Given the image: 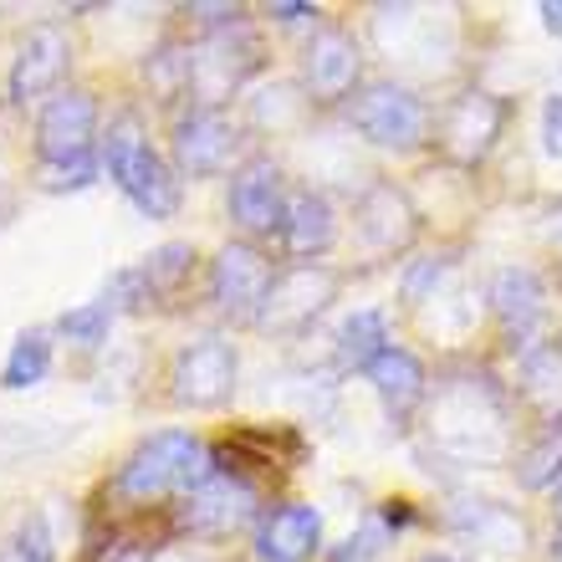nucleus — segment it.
<instances>
[{"mask_svg":"<svg viewBox=\"0 0 562 562\" xmlns=\"http://www.w3.org/2000/svg\"><path fill=\"white\" fill-rule=\"evenodd\" d=\"M429 440L465 465H491L506 456V404L491 379H450L429 400Z\"/></svg>","mask_w":562,"mask_h":562,"instance_id":"nucleus-1","label":"nucleus"},{"mask_svg":"<svg viewBox=\"0 0 562 562\" xmlns=\"http://www.w3.org/2000/svg\"><path fill=\"white\" fill-rule=\"evenodd\" d=\"M215 475H221V465H215V456L205 450L200 435H190V429H159V435H148L134 456L119 465L113 491H119L123 502H164V496H194Z\"/></svg>","mask_w":562,"mask_h":562,"instance_id":"nucleus-2","label":"nucleus"},{"mask_svg":"<svg viewBox=\"0 0 562 562\" xmlns=\"http://www.w3.org/2000/svg\"><path fill=\"white\" fill-rule=\"evenodd\" d=\"M103 169L108 179L119 184L148 221H175L179 215V200H184V184H179V169L164 154H154L138 128L134 113H119L108 123V138H103Z\"/></svg>","mask_w":562,"mask_h":562,"instance_id":"nucleus-3","label":"nucleus"},{"mask_svg":"<svg viewBox=\"0 0 562 562\" xmlns=\"http://www.w3.org/2000/svg\"><path fill=\"white\" fill-rule=\"evenodd\" d=\"M342 277L323 261H296V267L277 271L267 302L256 307L251 323L267 333V338H302L317 317H323L333 302H338Z\"/></svg>","mask_w":562,"mask_h":562,"instance_id":"nucleus-4","label":"nucleus"},{"mask_svg":"<svg viewBox=\"0 0 562 562\" xmlns=\"http://www.w3.org/2000/svg\"><path fill=\"white\" fill-rule=\"evenodd\" d=\"M348 123L379 148H419L429 134V108L404 82H369L353 92Z\"/></svg>","mask_w":562,"mask_h":562,"instance_id":"nucleus-5","label":"nucleus"},{"mask_svg":"<svg viewBox=\"0 0 562 562\" xmlns=\"http://www.w3.org/2000/svg\"><path fill=\"white\" fill-rule=\"evenodd\" d=\"M236 342L225 338H200L190 348H179L175 369H169V394L179 409H221L236 394Z\"/></svg>","mask_w":562,"mask_h":562,"instance_id":"nucleus-6","label":"nucleus"},{"mask_svg":"<svg viewBox=\"0 0 562 562\" xmlns=\"http://www.w3.org/2000/svg\"><path fill=\"white\" fill-rule=\"evenodd\" d=\"M256 42L246 36V21L225 31H210L205 42L190 52V92L200 108H221L231 92L246 88V77L256 72Z\"/></svg>","mask_w":562,"mask_h":562,"instance_id":"nucleus-7","label":"nucleus"},{"mask_svg":"<svg viewBox=\"0 0 562 562\" xmlns=\"http://www.w3.org/2000/svg\"><path fill=\"white\" fill-rule=\"evenodd\" d=\"M98 138V98L88 88H61L52 92L36 113V159L61 164V159H82L92 154Z\"/></svg>","mask_w":562,"mask_h":562,"instance_id":"nucleus-8","label":"nucleus"},{"mask_svg":"<svg viewBox=\"0 0 562 562\" xmlns=\"http://www.w3.org/2000/svg\"><path fill=\"white\" fill-rule=\"evenodd\" d=\"M286 179H281V164L256 154L231 175V221L246 231V236H281L286 225Z\"/></svg>","mask_w":562,"mask_h":562,"instance_id":"nucleus-9","label":"nucleus"},{"mask_svg":"<svg viewBox=\"0 0 562 562\" xmlns=\"http://www.w3.org/2000/svg\"><path fill=\"white\" fill-rule=\"evenodd\" d=\"M363 77V46L348 26H317L302 52V92L307 103H338Z\"/></svg>","mask_w":562,"mask_h":562,"instance_id":"nucleus-10","label":"nucleus"},{"mask_svg":"<svg viewBox=\"0 0 562 562\" xmlns=\"http://www.w3.org/2000/svg\"><path fill=\"white\" fill-rule=\"evenodd\" d=\"M271 281H277V271H271L267 256L256 251L251 240H231L210 261V302L225 317H256V307L271 292Z\"/></svg>","mask_w":562,"mask_h":562,"instance_id":"nucleus-11","label":"nucleus"},{"mask_svg":"<svg viewBox=\"0 0 562 562\" xmlns=\"http://www.w3.org/2000/svg\"><path fill=\"white\" fill-rule=\"evenodd\" d=\"M502 123H506L502 98H491V92H460V98L445 103L435 134H440V148L456 164H481L496 148V138H502Z\"/></svg>","mask_w":562,"mask_h":562,"instance_id":"nucleus-12","label":"nucleus"},{"mask_svg":"<svg viewBox=\"0 0 562 562\" xmlns=\"http://www.w3.org/2000/svg\"><path fill=\"white\" fill-rule=\"evenodd\" d=\"M240 144V128L225 119L221 108H200L194 103L190 113H179L175 123V169L179 179H210L221 175L231 154Z\"/></svg>","mask_w":562,"mask_h":562,"instance_id":"nucleus-13","label":"nucleus"},{"mask_svg":"<svg viewBox=\"0 0 562 562\" xmlns=\"http://www.w3.org/2000/svg\"><path fill=\"white\" fill-rule=\"evenodd\" d=\"M353 225H358V240H363L369 251L394 256V251H409V240L419 236V210L400 184L379 179V184H369V190L358 194Z\"/></svg>","mask_w":562,"mask_h":562,"instance_id":"nucleus-14","label":"nucleus"},{"mask_svg":"<svg viewBox=\"0 0 562 562\" xmlns=\"http://www.w3.org/2000/svg\"><path fill=\"white\" fill-rule=\"evenodd\" d=\"M72 67V42L67 31L42 21L31 26L15 46V61H11V98L15 103H31V98H46V92H61V77Z\"/></svg>","mask_w":562,"mask_h":562,"instance_id":"nucleus-15","label":"nucleus"},{"mask_svg":"<svg viewBox=\"0 0 562 562\" xmlns=\"http://www.w3.org/2000/svg\"><path fill=\"white\" fill-rule=\"evenodd\" d=\"M251 517H256L251 486H246V481H231V475H215L210 486H200L179 506V521H184V532H194V537H231Z\"/></svg>","mask_w":562,"mask_h":562,"instance_id":"nucleus-16","label":"nucleus"},{"mask_svg":"<svg viewBox=\"0 0 562 562\" xmlns=\"http://www.w3.org/2000/svg\"><path fill=\"white\" fill-rule=\"evenodd\" d=\"M323 548V512L302 502L271 506L256 521V558L261 562H312Z\"/></svg>","mask_w":562,"mask_h":562,"instance_id":"nucleus-17","label":"nucleus"},{"mask_svg":"<svg viewBox=\"0 0 562 562\" xmlns=\"http://www.w3.org/2000/svg\"><path fill=\"white\" fill-rule=\"evenodd\" d=\"M486 302L506 338H532L548 323V286L532 267H502L486 286Z\"/></svg>","mask_w":562,"mask_h":562,"instance_id":"nucleus-18","label":"nucleus"},{"mask_svg":"<svg viewBox=\"0 0 562 562\" xmlns=\"http://www.w3.org/2000/svg\"><path fill=\"white\" fill-rule=\"evenodd\" d=\"M363 379H369V389L379 394V404H384L394 419H404L415 404H425V394H429L425 363H419L409 348H394V342L363 369Z\"/></svg>","mask_w":562,"mask_h":562,"instance_id":"nucleus-19","label":"nucleus"},{"mask_svg":"<svg viewBox=\"0 0 562 562\" xmlns=\"http://www.w3.org/2000/svg\"><path fill=\"white\" fill-rule=\"evenodd\" d=\"M281 240L302 261H317L323 251H333V240H338V210H333V200L323 190H296L292 205H286Z\"/></svg>","mask_w":562,"mask_h":562,"instance_id":"nucleus-20","label":"nucleus"},{"mask_svg":"<svg viewBox=\"0 0 562 562\" xmlns=\"http://www.w3.org/2000/svg\"><path fill=\"white\" fill-rule=\"evenodd\" d=\"M521 400L532 404L542 419H552V429H558V419H562V348L558 342L527 348V358H521Z\"/></svg>","mask_w":562,"mask_h":562,"instance_id":"nucleus-21","label":"nucleus"},{"mask_svg":"<svg viewBox=\"0 0 562 562\" xmlns=\"http://www.w3.org/2000/svg\"><path fill=\"white\" fill-rule=\"evenodd\" d=\"M456 532L475 548H496V552H521V521L496 502H460L456 517Z\"/></svg>","mask_w":562,"mask_h":562,"instance_id":"nucleus-22","label":"nucleus"},{"mask_svg":"<svg viewBox=\"0 0 562 562\" xmlns=\"http://www.w3.org/2000/svg\"><path fill=\"white\" fill-rule=\"evenodd\" d=\"M384 348H389V323H384V312H373V307L342 317L338 338H333V358H338V369H353V373L369 369Z\"/></svg>","mask_w":562,"mask_h":562,"instance_id":"nucleus-23","label":"nucleus"},{"mask_svg":"<svg viewBox=\"0 0 562 562\" xmlns=\"http://www.w3.org/2000/svg\"><path fill=\"white\" fill-rule=\"evenodd\" d=\"M46 373H52V338H46L42 327H31V333H21V338L11 342V353L0 363V389L21 394V389L42 384Z\"/></svg>","mask_w":562,"mask_h":562,"instance_id":"nucleus-24","label":"nucleus"},{"mask_svg":"<svg viewBox=\"0 0 562 562\" xmlns=\"http://www.w3.org/2000/svg\"><path fill=\"white\" fill-rule=\"evenodd\" d=\"M517 481L527 491H552L562 481V429H548L542 440H532L527 450L517 456Z\"/></svg>","mask_w":562,"mask_h":562,"instance_id":"nucleus-25","label":"nucleus"},{"mask_svg":"<svg viewBox=\"0 0 562 562\" xmlns=\"http://www.w3.org/2000/svg\"><path fill=\"white\" fill-rule=\"evenodd\" d=\"M113 317H119V312L108 307V302H82V307H72V312H61L57 317V338L77 342V348H103Z\"/></svg>","mask_w":562,"mask_h":562,"instance_id":"nucleus-26","label":"nucleus"},{"mask_svg":"<svg viewBox=\"0 0 562 562\" xmlns=\"http://www.w3.org/2000/svg\"><path fill=\"white\" fill-rule=\"evenodd\" d=\"M194 271V246L190 240H169V246H159V251L144 256V277L154 292H175V286H184Z\"/></svg>","mask_w":562,"mask_h":562,"instance_id":"nucleus-27","label":"nucleus"},{"mask_svg":"<svg viewBox=\"0 0 562 562\" xmlns=\"http://www.w3.org/2000/svg\"><path fill=\"white\" fill-rule=\"evenodd\" d=\"M57 558V542H52V527H46L42 512H26L15 521L11 542L0 548V562H52Z\"/></svg>","mask_w":562,"mask_h":562,"instance_id":"nucleus-28","label":"nucleus"},{"mask_svg":"<svg viewBox=\"0 0 562 562\" xmlns=\"http://www.w3.org/2000/svg\"><path fill=\"white\" fill-rule=\"evenodd\" d=\"M98 175H103V159H98V154L61 159V164H42V159H36V190H46V194H77V190H88Z\"/></svg>","mask_w":562,"mask_h":562,"instance_id":"nucleus-29","label":"nucleus"},{"mask_svg":"<svg viewBox=\"0 0 562 562\" xmlns=\"http://www.w3.org/2000/svg\"><path fill=\"white\" fill-rule=\"evenodd\" d=\"M154 286H148V277H144V267H123V271H113L108 277V307L113 312H144V307H154Z\"/></svg>","mask_w":562,"mask_h":562,"instance_id":"nucleus-30","label":"nucleus"},{"mask_svg":"<svg viewBox=\"0 0 562 562\" xmlns=\"http://www.w3.org/2000/svg\"><path fill=\"white\" fill-rule=\"evenodd\" d=\"M148 82L159 98H179V92L190 88V52H179V46H159L154 57H148Z\"/></svg>","mask_w":562,"mask_h":562,"instance_id":"nucleus-31","label":"nucleus"},{"mask_svg":"<svg viewBox=\"0 0 562 562\" xmlns=\"http://www.w3.org/2000/svg\"><path fill=\"white\" fill-rule=\"evenodd\" d=\"M450 267H456V261H450V256H425V261H415V267L404 271V302H409V307H425V302H435V292H440V281L450 277Z\"/></svg>","mask_w":562,"mask_h":562,"instance_id":"nucleus-32","label":"nucleus"},{"mask_svg":"<svg viewBox=\"0 0 562 562\" xmlns=\"http://www.w3.org/2000/svg\"><path fill=\"white\" fill-rule=\"evenodd\" d=\"M307 113V98L296 88H267L261 98H256V123H271V128H281V123H296Z\"/></svg>","mask_w":562,"mask_h":562,"instance_id":"nucleus-33","label":"nucleus"},{"mask_svg":"<svg viewBox=\"0 0 562 562\" xmlns=\"http://www.w3.org/2000/svg\"><path fill=\"white\" fill-rule=\"evenodd\" d=\"M542 148H548L552 159H562V98L558 92L542 103Z\"/></svg>","mask_w":562,"mask_h":562,"instance_id":"nucleus-34","label":"nucleus"},{"mask_svg":"<svg viewBox=\"0 0 562 562\" xmlns=\"http://www.w3.org/2000/svg\"><path fill=\"white\" fill-rule=\"evenodd\" d=\"M98 562H154V548L148 542H119V548H108Z\"/></svg>","mask_w":562,"mask_h":562,"instance_id":"nucleus-35","label":"nucleus"},{"mask_svg":"<svg viewBox=\"0 0 562 562\" xmlns=\"http://www.w3.org/2000/svg\"><path fill=\"white\" fill-rule=\"evenodd\" d=\"M271 21H281V26H292V21H307V15H317L312 5H302V0H281V5H271Z\"/></svg>","mask_w":562,"mask_h":562,"instance_id":"nucleus-36","label":"nucleus"},{"mask_svg":"<svg viewBox=\"0 0 562 562\" xmlns=\"http://www.w3.org/2000/svg\"><path fill=\"white\" fill-rule=\"evenodd\" d=\"M542 26H548L552 36H562V0H542Z\"/></svg>","mask_w":562,"mask_h":562,"instance_id":"nucleus-37","label":"nucleus"},{"mask_svg":"<svg viewBox=\"0 0 562 562\" xmlns=\"http://www.w3.org/2000/svg\"><path fill=\"white\" fill-rule=\"evenodd\" d=\"M552 527H558V537H562V481L552 486Z\"/></svg>","mask_w":562,"mask_h":562,"instance_id":"nucleus-38","label":"nucleus"},{"mask_svg":"<svg viewBox=\"0 0 562 562\" xmlns=\"http://www.w3.org/2000/svg\"><path fill=\"white\" fill-rule=\"evenodd\" d=\"M419 562H456V558H445V552H429V558H419Z\"/></svg>","mask_w":562,"mask_h":562,"instance_id":"nucleus-39","label":"nucleus"},{"mask_svg":"<svg viewBox=\"0 0 562 562\" xmlns=\"http://www.w3.org/2000/svg\"><path fill=\"white\" fill-rule=\"evenodd\" d=\"M552 558H562V537H558V542H552Z\"/></svg>","mask_w":562,"mask_h":562,"instance_id":"nucleus-40","label":"nucleus"},{"mask_svg":"<svg viewBox=\"0 0 562 562\" xmlns=\"http://www.w3.org/2000/svg\"><path fill=\"white\" fill-rule=\"evenodd\" d=\"M558 98H562V77H558Z\"/></svg>","mask_w":562,"mask_h":562,"instance_id":"nucleus-41","label":"nucleus"}]
</instances>
